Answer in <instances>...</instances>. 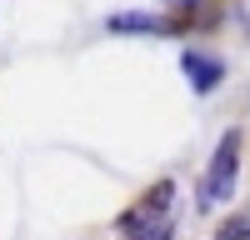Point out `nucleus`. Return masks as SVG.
Listing matches in <instances>:
<instances>
[{
  "label": "nucleus",
  "mask_w": 250,
  "mask_h": 240,
  "mask_svg": "<svg viewBox=\"0 0 250 240\" xmlns=\"http://www.w3.org/2000/svg\"><path fill=\"white\" fill-rule=\"evenodd\" d=\"M180 70H185V80H190V90H200V95H210L225 80V65L215 55H205V50H185L180 55Z\"/></svg>",
  "instance_id": "obj_3"
},
{
  "label": "nucleus",
  "mask_w": 250,
  "mask_h": 240,
  "mask_svg": "<svg viewBox=\"0 0 250 240\" xmlns=\"http://www.w3.org/2000/svg\"><path fill=\"white\" fill-rule=\"evenodd\" d=\"M235 175H240V130H225L220 145H215V155H210V170H205V180H200V205L230 200Z\"/></svg>",
  "instance_id": "obj_2"
},
{
  "label": "nucleus",
  "mask_w": 250,
  "mask_h": 240,
  "mask_svg": "<svg viewBox=\"0 0 250 240\" xmlns=\"http://www.w3.org/2000/svg\"><path fill=\"white\" fill-rule=\"evenodd\" d=\"M105 25H110V30H120V35H170V20H160V15H145V10L110 15Z\"/></svg>",
  "instance_id": "obj_4"
},
{
  "label": "nucleus",
  "mask_w": 250,
  "mask_h": 240,
  "mask_svg": "<svg viewBox=\"0 0 250 240\" xmlns=\"http://www.w3.org/2000/svg\"><path fill=\"white\" fill-rule=\"evenodd\" d=\"M215 240H250V210L230 215V220H225V225L215 230Z\"/></svg>",
  "instance_id": "obj_5"
},
{
  "label": "nucleus",
  "mask_w": 250,
  "mask_h": 240,
  "mask_svg": "<svg viewBox=\"0 0 250 240\" xmlns=\"http://www.w3.org/2000/svg\"><path fill=\"white\" fill-rule=\"evenodd\" d=\"M170 205H175V180H155L150 190H145L130 210H125L120 220H115V235L125 240V235H140V230H160V225H175V215H170Z\"/></svg>",
  "instance_id": "obj_1"
}]
</instances>
